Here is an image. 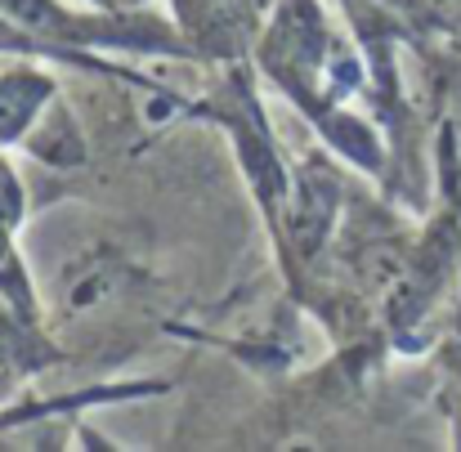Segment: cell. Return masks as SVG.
I'll list each match as a JSON object with an SVG mask.
<instances>
[{
	"label": "cell",
	"instance_id": "obj_1",
	"mask_svg": "<svg viewBox=\"0 0 461 452\" xmlns=\"http://www.w3.org/2000/svg\"><path fill=\"white\" fill-rule=\"evenodd\" d=\"M331 184L327 179H318V175H305L301 179V188H296V233H301V242L313 247L318 238H322V229H327V220H331Z\"/></svg>",
	"mask_w": 461,
	"mask_h": 452
},
{
	"label": "cell",
	"instance_id": "obj_2",
	"mask_svg": "<svg viewBox=\"0 0 461 452\" xmlns=\"http://www.w3.org/2000/svg\"><path fill=\"white\" fill-rule=\"evenodd\" d=\"M36 95H41V86L0 81V135H18V131H23V122H27L32 108H36Z\"/></svg>",
	"mask_w": 461,
	"mask_h": 452
}]
</instances>
